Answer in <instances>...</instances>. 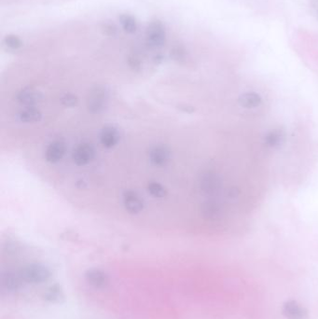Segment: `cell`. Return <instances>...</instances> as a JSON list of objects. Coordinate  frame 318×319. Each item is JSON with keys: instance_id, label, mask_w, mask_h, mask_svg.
Wrapping results in <instances>:
<instances>
[{"instance_id": "obj_1", "label": "cell", "mask_w": 318, "mask_h": 319, "mask_svg": "<svg viewBox=\"0 0 318 319\" xmlns=\"http://www.w3.org/2000/svg\"><path fill=\"white\" fill-rule=\"evenodd\" d=\"M146 39L148 45L153 49L164 47L166 42V29L164 24L159 20L149 24L146 29Z\"/></svg>"}, {"instance_id": "obj_3", "label": "cell", "mask_w": 318, "mask_h": 319, "mask_svg": "<svg viewBox=\"0 0 318 319\" xmlns=\"http://www.w3.org/2000/svg\"><path fill=\"white\" fill-rule=\"evenodd\" d=\"M262 102V98L259 93H246L242 94L239 98V104L242 108L252 109L261 106Z\"/></svg>"}, {"instance_id": "obj_5", "label": "cell", "mask_w": 318, "mask_h": 319, "mask_svg": "<svg viewBox=\"0 0 318 319\" xmlns=\"http://www.w3.org/2000/svg\"><path fill=\"white\" fill-rule=\"evenodd\" d=\"M120 23L123 30L127 34H134L137 30V22L133 16L130 14H122L120 16Z\"/></svg>"}, {"instance_id": "obj_2", "label": "cell", "mask_w": 318, "mask_h": 319, "mask_svg": "<svg viewBox=\"0 0 318 319\" xmlns=\"http://www.w3.org/2000/svg\"><path fill=\"white\" fill-rule=\"evenodd\" d=\"M282 314L287 319H308L309 317L307 309L295 300H289L284 303Z\"/></svg>"}, {"instance_id": "obj_4", "label": "cell", "mask_w": 318, "mask_h": 319, "mask_svg": "<svg viewBox=\"0 0 318 319\" xmlns=\"http://www.w3.org/2000/svg\"><path fill=\"white\" fill-rule=\"evenodd\" d=\"M285 138L284 132L281 130H273L269 132L265 137V144L267 147L271 149L278 148L280 145L282 144L283 141Z\"/></svg>"}, {"instance_id": "obj_6", "label": "cell", "mask_w": 318, "mask_h": 319, "mask_svg": "<svg viewBox=\"0 0 318 319\" xmlns=\"http://www.w3.org/2000/svg\"><path fill=\"white\" fill-rule=\"evenodd\" d=\"M3 44L4 46L11 50V51H17L19 50L20 48L23 47V42L21 39L20 37L18 36H16L14 34H10V35H7L3 39Z\"/></svg>"}, {"instance_id": "obj_7", "label": "cell", "mask_w": 318, "mask_h": 319, "mask_svg": "<svg viewBox=\"0 0 318 319\" xmlns=\"http://www.w3.org/2000/svg\"><path fill=\"white\" fill-rule=\"evenodd\" d=\"M101 29L108 36H115L118 33V28L115 26L114 23L111 22H104L101 25Z\"/></svg>"}]
</instances>
